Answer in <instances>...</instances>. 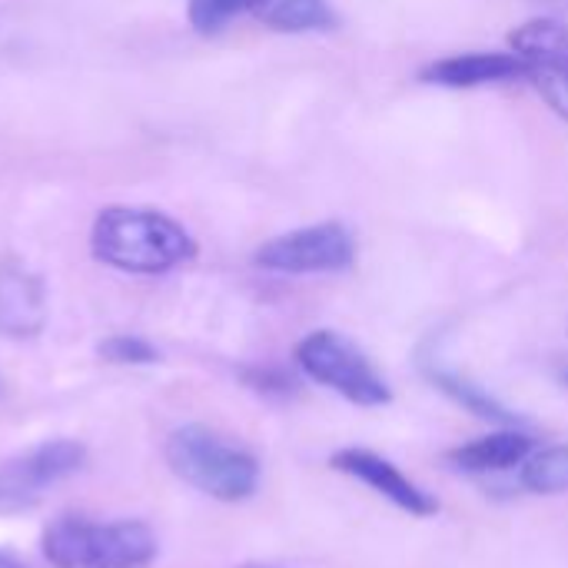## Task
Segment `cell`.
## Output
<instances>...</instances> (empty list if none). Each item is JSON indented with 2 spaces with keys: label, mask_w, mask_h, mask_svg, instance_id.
<instances>
[{
  "label": "cell",
  "mask_w": 568,
  "mask_h": 568,
  "mask_svg": "<svg viewBox=\"0 0 568 568\" xmlns=\"http://www.w3.org/2000/svg\"><path fill=\"white\" fill-rule=\"evenodd\" d=\"M243 379L250 383V389L266 393V396H290L296 393V379L286 369H273V366H253L243 373Z\"/></svg>",
  "instance_id": "17"
},
{
  "label": "cell",
  "mask_w": 568,
  "mask_h": 568,
  "mask_svg": "<svg viewBox=\"0 0 568 568\" xmlns=\"http://www.w3.org/2000/svg\"><path fill=\"white\" fill-rule=\"evenodd\" d=\"M509 50L526 60V80L539 97L568 120V23L556 17H536L509 33Z\"/></svg>",
  "instance_id": "7"
},
{
  "label": "cell",
  "mask_w": 568,
  "mask_h": 568,
  "mask_svg": "<svg viewBox=\"0 0 568 568\" xmlns=\"http://www.w3.org/2000/svg\"><path fill=\"white\" fill-rule=\"evenodd\" d=\"M40 552L53 568H150L160 556V539L136 519L90 523L60 516L43 529Z\"/></svg>",
  "instance_id": "3"
},
{
  "label": "cell",
  "mask_w": 568,
  "mask_h": 568,
  "mask_svg": "<svg viewBox=\"0 0 568 568\" xmlns=\"http://www.w3.org/2000/svg\"><path fill=\"white\" fill-rule=\"evenodd\" d=\"M97 353H100V359H106L113 366H153V363H160V353L153 343L140 339V336H126V333L103 339L97 346Z\"/></svg>",
  "instance_id": "16"
},
{
  "label": "cell",
  "mask_w": 568,
  "mask_h": 568,
  "mask_svg": "<svg viewBox=\"0 0 568 568\" xmlns=\"http://www.w3.org/2000/svg\"><path fill=\"white\" fill-rule=\"evenodd\" d=\"M0 568H23L13 556H7V552H0Z\"/></svg>",
  "instance_id": "18"
},
{
  "label": "cell",
  "mask_w": 568,
  "mask_h": 568,
  "mask_svg": "<svg viewBox=\"0 0 568 568\" xmlns=\"http://www.w3.org/2000/svg\"><path fill=\"white\" fill-rule=\"evenodd\" d=\"M329 466L336 473H343V476H353V479L366 483L373 493H379L383 499H389L396 509L409 513L413 519H433L439 513V499L433 493L416 486L409 476H403L389 459H383L373 449L346 446V449L333 453Z\"/></svg>",
  "instance_id": "8"
},
{
  "label": "cell",
  "mask_w": 568,
  "mask_h": 568,
  "mask_svg": "<svg viewBox=\"0 0 568 568\" xmlns=\"http://www.w3.org/2000/svg\"><path fill=\"white\" fill-rule=\"evenodd\" d=\"M296 366L320 386L339 393L346 403L379 409L393 403L389 383L379 376L373 359L336 329H313L296 343Z\"/></svg>",
  "instance_id": "4"
},
{
  "label": "cell",
  "mask_w": 568,
  "mask_h": 568,
  "mask_svg": "<svg viewBox=\"0 0 568 568\" xmlns=\"http://www.w3.org/2000/svg\"><path fill=\"white\" fill-rule=\"evenodd\" d=\"M90 250L103 266L120 273L160 276L196 256V240L160 210L106 206L93 220Z\"/></svg>",
  "instance_id": "1"
},
{
  "label": "cell",
  "mask_w": 568,
  "mask_h": 568,
  "mask_svg": "<svg viewBox=\"0 0 568 568\" xmlns=\"http://www.w3.org/2000/svg\"><path fill=\"white\" fill-rule=\"evenodd\" d=\"M559 383H562V386H568V366H562V369H559Z\"/></svg>",
  "instance_id": "20"
},
{
  "label": "cell",
  "mask_w": 568,
  "mask_h": 568,
  "mask_svg": "<svg viewBox=\"0 0 568 568\" xmlns=\"http://www.w3.org/2000/svg\"><path fill=\"white\" fill-rule=\"evenodd\" d=\"M47 326V290L23 263H0V336L33 339Z\"/></svg>",
  "instance_id": "10"
},
{
  "label": "cell",
  "mask_w": 568,
  "mask_h": 568,
  "mask_svg": "<svg viewBox=\"0 0 568 568\" xmlns=\"http://www.w3.org/2000/svg\"><path fill=\"white\" fill-rule=\"evenodd\" d=\"M419 369H423V376H426L443 396H449V399H453L456 406H463L466 413H473V416H479V419H489V423H499V426H519V423H523L519 413H513L506 403H499L489 389H483V386L473 383L469 376H463V373H456V369H446L443 363H436V359H429V356L419 359Z\"/></svg>",
  "instance_id": "12"
},
{
  "label": "cell",
  "mask_w": 568,
  "mask_h": 568,
  "mask_svg": "<svg viewBox=\"0 0 568 568\" xmlns=\"http://www.w3.org/2000/svg\"><path fill=\"white\" fill-rule=\"evenodd\" d=\"M273 0H186V17L200 33H220L233 17L266 10Z\"/></svg>",
  "instance_id": "15"
},
{
  "label": "cell",
  "mask_w": 568,
  "mask_h": 568,
  "mask_svg": "<svg viewBox=\"0 0 568 568\" xmlns=\"http://www.w3.org/2000/svg\"><path fill=\"white\" fill-rule=\"evenodd\" d=\"M87 466V446L77 439H43L0 463V513L33 509L53 486Z\"/></svg>",
  "instance_id": "5"
},
{
  "label": "cell",
  "mask_w": 568,
  "mask_h": 568,
  "mask_svg": "<svg viewBox=\"0 0 568 568\" xmlns=\"http://www.w3.org/2000/svg\"><path fill=\"white\" fill-rule=\"evenodd\" d=\"M240 568H283V566H266V562H246V566Z\"/></svg>",
  "instance_id": "19"
},
{
  "label": "cell",
  "mask_w": 568,
  "mask_h": 568,
  "mask_svg": "<svg viewBox=\"0 0 568 568\" xmlns=\"http://www.w3.org/2000/svg\"><path fill=\"white\" fill-rule=\"evenodd\" d=\"M263 23L276 33H320L336 30L339 17L329 0H273L263 10Z\"/></svg>",
  "instance_id": "13"
},
{
  "label": "cell",
  "mask_w": 568,
  "mask_h": 568,
  "mask_svg": "<svg viewBox=\"0 0 568 568\" xmlns=\"http://www.w3.org/2000/svg\"><path fill=\"white\" fill-rule=\"evenodd\" d=\"M546 3H568V0H546Z\"/></svg>",
  "instance_id": "21"
},
{
  "label": "cell",
  "mask_w": 568,
  "mask_h": 568,
  "mask_svg": "<svg viewBox=\"0 0 568 568\" xmlns=\"http://www.w3.org/2000/svg\"><path fill=\"white\" fill-rule=\"evenodd\" d=\"M532 436L523 429H503L493 436H483L476 443L456 446L449 449V463L459 473H473V476H486V473H509L516 466H523L532 456Z\"/></svg>",
  "instance_id": "11"
},
{
  "label": "cell",
  "mask_w": 568,
  "mask_h": 568,
  "mask_svg": "<svg viewBox=\"0 0 568 568\" xmlns=\"http://www.w3.org/2000/svg\"><path fill=\"white\" fill-rule=\"evenodd\" d=\"M253 263L270 273H286V276H310V273H343L356 263V236L329 220L303 230L280 233L266 240Z\"/></svg>",
  "instance_id": "6"
},
{
  "label": "cell",
  "mask_w": 568,
  "mask_h": 568,
  "mask_svg": "<svg viewBox=\"0 0 568 568\" xmlns=\"http://www.w3.org/2000/svg\"><path fill=\"white\" fill-rule=\"evenodd\" d=\"M163 456L176 479L216 503H246L260 489V459L210 426L190 423L173 429L166 436Z\"/></svg>",
  "instance_id": "2"
},
{
  "label": "cell",
  "mask_w": 568,
  "mask_h": 568,
  "mask_svg": "<svg viewBox=\"0 0 568 568\" xmlns=\"http://www.w3.org/2000/svg\"><path fill=\"white\" fill-rule=\"evenodd\" d=\"M423 83L449 87V90H473L486 83H509L526 80V60L516 50H473L433 60L419 70Z\"/></svg>",
  "instance_id": "9"
},
{
  "label": "cell",
  "mask_w": 568,
  "mask_h": 568,
  "mask_svg": "<svg viewBox=\"0 0 568 568\" xmlns=\"http://www.w3.org/2000/svg\"><path fill=\"white\" fill-rule=\"evenodd\" d=\"M519 483L532 496H562L568 493V443L546 446L519 466Z\"/></svg>",
  "instance_id": "14"
}]
</instances>
